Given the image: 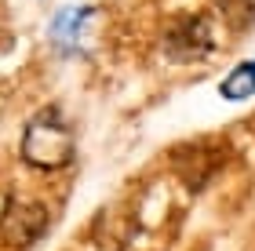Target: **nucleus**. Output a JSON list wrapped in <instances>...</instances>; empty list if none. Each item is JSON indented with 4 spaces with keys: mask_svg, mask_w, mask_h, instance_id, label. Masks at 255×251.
Wrapping results in <instances>:
<instances>
[{
    "mask_svg": "<svg viewBox=\"0 0 255 251\" xmlns=\"http://www.w3.org/2000/svg\"><path fill=\"white\" fill-rule=\"evenodd\" d=\"M22 157L37 167H66L73 161V135H69L66 120L59 109H44L26 124V139H22Z\"/></svg>",
    "mask_w": 255,
    "mask_h": 251,
    "instance_id": "nucleus-1",
    "label": "nucleus"
},
{
    "mask_svg": "<svg viewBox=\"0 0 255 251\" xmlns=\"http://www.w3.org/2000/svg\"><path fill=\"white\" fill-rule=\"evenodd\" d=\"M44 222H48V215L40 204H15L4 219V233L11 244H29L44 233Z\"/></svg>",
    "mask_w": 255,
    "mask_h": 251,
    "instance_id": "nucleus-2",
    "label": "nucleus"
},
{
    "mask_svg": "<svg viewBox=\"0 0 255 251\" xmlns=\"http://www.w3.org/2000/svg\"><path fill=\"white\" fill-rule=\"evenodd\" d=\"M248 95H255V62L237 66V70L223 81V98L241 102V98H248Z\"/></svg>",
    "mask_w": 255,
    "mask_h": 251,
    "instance_id": "nucleus-3",
    "label": "nucleus"
},
{
    "mask_svg": "<svg viewBox=\"0 0 255 251\" xmlns=\"http://www.w3.org/2000/svg\"><path fill=\"white\" fill-rule=\"evenodd\" d=\"M88 18V7H80V11H62L59 18H55V37L66 40V37H77L80 33V22Z\"/></svg>",
    "mask_w": 255,
    "mask_h": 251,
    "instance_id": "nucleus-4",
    "label": "nucleus"
},
{
    "mask_svg": "<svg viewBox=\"0 0 255 251\" xmlns=\"http://www.w3.org/2000/svg\"><path fill=\"white\" fill-rule=\"evenodd\" d=\"M237 4H245L248 11H255V0H219V7H223L226 15H230V22L237 18Z\"/></svg>",
    "mask_w": 255,
    "mask_h": 251,
    "instance_id": "nucleus-5",
    "label": "nucleus"
}]
</instances>
